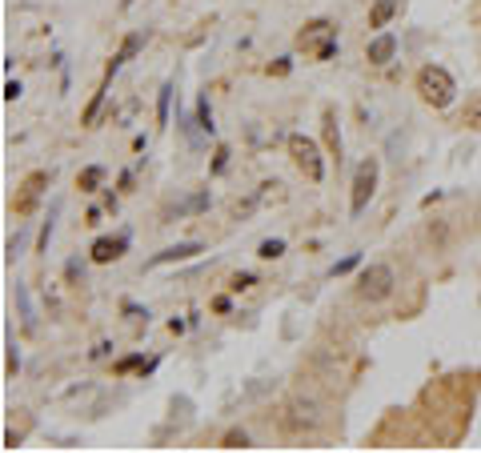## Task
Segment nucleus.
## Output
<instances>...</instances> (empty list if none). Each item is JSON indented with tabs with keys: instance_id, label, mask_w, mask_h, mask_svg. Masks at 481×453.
<instances>
[{
	"instance_id": "f257e3e1",
	"label": "nucleus",
	"mask_w": 481,
	"mask_h": 453,
	"mask_svg": "<svg viewBox=\"0 0 481 453\" xmlns=\"http://www.w3.org/2000/svg\"><path fill=\"white\" fill-rule=\"evenodd\" d=\"M453 77H449L441 65H425L421 72H417V97L425 100L429 109H445L449 100H453Z\"/></svg>"
},
{
	"instance_id": "f03ea898",
	"label": "nucleus",
	"mask_w": 481,
	"mask_h": 453,
	"mask_svg": "<svg viewBox=\"0 0 481 453\" xmlns=\"http://www.w3.org/2000/svg\"><path fill=\"white\" fill-rule=\"evenodd\" d=\"M289 157H293V164H297L305 177L313 181V185L325 177V164H321L317 141H309V137H301V132H293V137H289Z\"/></svg>"
},
{
	"instance_id": "7ed1b4c3",
	"label": "nucleus",
	"mask_w": 481,
	"mask_h": 453,
	"mask_svg": "<svg viewBox=\"0 0 481 453\" xmlns=\"http://www.w3.org/2000/svg\"><path fill=\"white\" fill-rule=\"evenodd\" d=\"M373 193H377V157L361 161V164H357V173H353V197H349L353 217H361V213H365V205L373 201Z\"/></svg>"
},
{
	"instance_id": "20e7f679",
	"label": "nucleus",
	"mask_w": 481,
	"mask_h": 453,
	"mask_svg": "<svg viewBox=\"0 0 481 453\" xmlns=\"http://www.w3.org/2000/svg\"><path fill=\"white\" fill-rule=\"evenodd\" d=\"M393 269L389 265H369L365 273L357 277V297L361 301H385L389 293H393Z\"/></svg>"
},
{
	"instance_id": "39448f33",
	"label": "nucleus",
	"mask_w": 481,
	"mask_h": 453,
	"mask_svg": "<svg viewBox=\"0 0 481 453\" xmlns=\"http://www.w3.org/2000/svg\"><path fill=\"white\" fill-rule=\"evenodd\" d=\"M321 421V405L317 401H305V397H293L285 409V429L289 433H305V429H317Z\"/></svg>"
},
{
	"instance_id": "423d86ee",
	"label": "nucleus",
	"mask_w": 481,
	"mask_h": 453,
	"mask_svg": "<svg viewBox=\"0 0 481 453\" xmlns=\"http://www.w3.org/2000/svg\"><path fill=\"white\" fill-rule=\"evenodd\" d=\"M45 185H48V173H40V169L20 181V193H16V201H13V213H16V217H29V213H36V201H40V193H45Z\"/></svg>"
},
{
	"instance_id": "0eeeda50",
	"label": "nucleus",
	"mask_w": 481,
	"mask_h": 453,
	"mask_svg": "<svg viewBox=\"0 0 481 453\" xmlns=\"http://www.w3.org/2000/svg\"><path fill=\"white\" fill-rule=\"evenodd\" d=\"M325 40H333V20H309L301 29V36H297V45L305 52H317Z\"/></svg>"
},
{
	"instance_id": "6e6552de",
	"label": "nucleus",
	"mask_w": 481,
	"mask_h": 453,
	"mask_svg": "<svg viewBox=\"0 0 481 453\" xmlns=\"http://www.w3.org/2000/svg\"><path fill=\"white\" fill-rule=\"evenodd\" d=\"M144 40H148V33H128L125 40H121V49H116V56L109 61V68H105V77H112V72H121V68L137 56V52L144 49Z\"/></svg>"
},
{
	"instance_id": "1a4fd4ad",
	"label": "nucleus",
	"mask_w": 481,
	"mask_h": 453,
	"mask_svg": "<svg viewBox=\"0 0 481 453\" xmlns=\"http://www.w3.org/2000/svg\"><path fill=\"white\" fill-rule=\"evenodd\" d=\"M393 52H397V36L381 33V36H373V40H369L365 61H369V65H389V61H393Z\"/></svg>"
},
{
	"instance_id": "9d476101",
	"label": "nucleus",
	"mask_w": 481,
	"mask_h": 453,
	"mask_svg": "<svg viewBox=\"0 0 481 453\" xmlns=\"http://www.w3.org/2000/svg\"><path fill=\"white\" fill-rule=\"evenodd\" d=\"M125 249H128V237H96L93 241V261L96 265H109V261L125 257Z\"/></svg>"
},
{
	"instance_id": "9b49d317",
	"label": "nucleus",
	"mask_w": 481,
	"mask_h": 453,
	"mask_svg": "<svg viewBox=\"0 0 481 453\" xmlns=\"http://www.w3.org/2000/svg\"><path fill=\"white\" fill-rule=\"evenodd\" d=\"M197 253H205V245H197V241L169 245V249H165V253H157L148 265H173V261H189V257H197Z\"/></svg>"
},
{
	"instance_id": "f8f14e48",
	"label": "nucleus",
	"mask_w": 481,
	"mask_h": 453,
	"mask_svg": "<svg viewBox=\"0 0 481 453\" xmlns=\"http://www.w3.org/2000/svg\"><path fill=\"white\" fill-rule=\"evenodd\" d=\"M393 17H397V0H377L369 8V29H385Z\"/></svg>"
},
{
	"instance_id": "ddd939ff",
	"label": "nucleus",
	"mask_w": 481,
	"mask_h": 453,
	"mask_svg": "<svg viewBox=\"0 0 481 453\" xmlns=\"http://www.w3.org/2000/svg\"><path fill=\"white\" fill-rule=\"evenodd\" d=\"M100 181H105V169H100V164H89L77 177V189L80 193H93V189H100Z\"/></svg>"
},
{
	"instance_id": "4468645a",
	"label": "nucleus",
	"mask_w": 481,
	"mask_h": 453,
	"mask_svg": "<svg viewBox=\"0 0 481 453\" xmlns=\"http://www.w3.org/2000/svg\"><path fill=\"white\" fill-rule=\"evenodd\" d=\"M325 145H329V153H333V157H341V137H337V116H333V109H325Z\"/></svg>"
},
{
	"instance_id": "2eb2a0df",
	"label": "nucleus",
	"mask_w": 481,
	"mask_h": 453,
	"mask_svg": "<svg viewBox=\"0 0 481 453\" xmlns=\"http://www.w3.org/2000/svg\"><path fill=\"white\" fill-rule=\"evenodd\" d=\"M285 253V241L281 237H269V241H261V249H257V257H265V261H277Z\"/></svg>"
},
{
	"instance_id": "dca6fc26",
	"label": "nucleus",
	"mask_w": 481,
	"mask_h": 453,
	"mask_svg": "<svg viewBox=\"0 0 481 453\" xmlns=\"http://www.w3.org/2000/svg\"><path fill=\"white\" fill-rule=\"evenodd\" d=\"M461 125H465V129H481V97L465 105V113H461Z\"/></svg>"
},
{
	"instance_id": "f3484780",
	"label": "nucleus",
	"mask_w": 481,
	"mask_h": 453,
	"mask_svg": "<svg viewBox=\"0 0 481 453\" xmlns=\"http://www.w3.org/2000/svg\"><path fill=\"white\" fill-rule=\"evenodd\" d=\"M197 129H201V132H213V129H217V125H213V113H208V97L197 100Z\"/></svg>"
},
{
	"instance_id": "a211bd4d",
	"label": "nucleus",
	"mask_w": 481,
	"mask_h": 453,
	"mask_svg": "<svg viewBox=\"0 0 481 453\" xmlns=\"http://www.w3.org/2000/svg\"><path fill=\"white\" fill-rule=\"evenodd\" d=\"M245 445H249V433H245V429H233V433L221 437V450H245Z\"/></svg>"
},
{
	"instance_id": "6ab92c4d",
	"label": "nucleus",
	"mask_w": 481,
	"mask_h": 453,
	"mask_svg": "<svg viewBox=\"0 0 481 453\" xmlns=\"http://www.w3.org/2000/svg\"><path fill=\"white\" fill-rule=\"evenodd\" d=\"M169 100H173V84H165V89H160V97H157V121H160V125L169 121Z\"/></svg>"
},
{
	"instance_id": "aec40b11",
	"label": "nucleus",
	"mask_w": 481,
	"mask_h": 453,
	"mask_svg": "<svg viewBox=\"0 0 481 453\" xmlns=\"http://www.w3.org/2000/svg\"><path fill=\"white\" fill-rule=\"evenodd\" d=\"M16 301H20V313H24V325H29V329H32V325H36V317H32V309H29V293L20 289V285H16Z\"/></svg>"
},
{
	"instance_id": "412c9836",
	"label": "nucleus",
	"mask_w": 481,
	"mask_h": 453,
	"mask_svg": "<svg viewBox=\"0 0 481 453\" xmlns=\"http://www.w3.org/2000/svg\"><path fill=\"white\" fill-rule=\"evenodd\" d=\"M357 261H361V253H349L345 261H337V265H333V277H345L349 269H357Z\"/></svg>"
},
{
	"instance_id": "4be33fe9",
	"label": "nucleus",
	"mask_w": 481,
	"mask_h": 453,
	"mask_svg": "<svg viewBox=\"0 0 481 453\" xmlns=\"http://www.w3.org/2000/svg\"><path fill=\"white\" fill-rule=\"evenodd\" d=\"M229 157H233V153H229V148H217V153H213V173H224V169H229Z\"/></svg>"
},
{
	"instance_id": "5701e85b",
	"label": "nucleus",
	"mask_w": 481,
	"mask_h": 453,
	"mask_svg": "<svg viewBox=\"0 0 481 453\" xmlns=\"http://www.w3.org/2000/svg\"><path fill=\"white\" fill-rule=\"evenodd\" d=\"M64 277H68L72 285H80V277H84V265H80V261L72 257V261H68V265H64Z\"/></svg>"
},
{
	"instance_id": "b1692460",
	"label": "nucleus",
	"mask_w": 481,
	"mask_h": 453,
	"mask_svg": "<svg viewBox=\"0 0 481 453\" xmlns=\"http://www.w3.org/2000/svg\"><path fill=\"white\" fill-rule=\"evenodd\" d=\"M100 105H105V93H96V97H93V105L84 109V125H93V121H96V113H100Z\"/></svg>"
},
{
	"instance_id": "393cba45",
	"label": "nucleus",
	"mask_w": 481,
	"mask_h": 453,
	"mask_svg": "<svg viewBox=\"0 0 481 453\" xmlns=\"http://www.w3.org/2000/svg\"><path fill=\"white\" fill-rule=\"evenodd\" d=\"M313 56H317V61H333V56H337V36H333V40H325Z\"/></svg>"
},
{
	"instance_id": "a878e982",
	"label": "nucleus",
	"mask_w": 481,
	"mask_h": 453,
	"mask_svg": "<svg viewBox=\"0 0 481 453\" xmlns=\"http://www.w3.org/2000/svg\"><path fill=\"white\" fill-rule=\"evenodd\" d=\"M249 285H257V277H253V273H237V277H233V289H237V293H240V289H249Z\"/></svg>"
},
{
	"instance_id": "bb28decb",
	"label": "nucleus",
	"mask_w": 481,
	"mask_h": 453,
	"mask_svg": "<svg viewBox=\"0 0 481 453\" xmlns=\"http://www.w3.org/2000/svg\"><path fill=\"white\" fill-rule=\"evenodd\" d=\"M48 237H52V217L45 221V229H40V241H36V249H40V253H48Z\"/></svg>"
},
{
	"instance_id": "cd10ccee",
	"label": "nucleus",
	"mask_w": 481,
	"mask_h": 453,
	"mask_svg": "<svg viewBox=\"0 0 481 453\" xmlns=\"http://www.w3.org/2000/svg\"><path fill=\"white\" fill-rule=\"evenodd\" d=\"M20 369V353H16V341L8 337V373H16Z\"/></svg>"
},
{
	"instance_id": "c85d7f7f",
	"label": "nucleus",
	"mask_w": 481,
	"mask_h": 453,
	"mask_svg": "<svg viewBox=\"0 0 481 453\" xmlns=\"http://www.w3.org/2000/svg\"><path fill=\"white\" fill-rule=\"evenodd\" d=\"M20 93H24V89H20V81H8V84H4V100H20Z\"/></svg>"
},
{
	"instance_id": "c756f323",
	"label": "nucleus",
	"mask_w": 481,
	"mask_h": 453,
	"mask_svg": "<svg viewBox=\"0 0 481 453\" xmlns=\"http://www.w3.org/2000/svg\"><path fill=\"white\" fill-rule=\"evenodd\" d=\"M141 365V357L132 353V357H125V361H116V373H128V369H137Z\"/></svg>"
},
{
	"instance_id": "7c9ffc66",
	"label": "nucleus",
	"mask_w": 481,
	"mask_h": 453,
	"mask_svg": "<svg viewBox=\"0 0 481 453\" xmlns=\"http://www.w3.org/2000/svg\"><path fill=\"white\" fill-rule=\"evenodd\" d=\"M253 205H257V201H237V205H233V217H249Z\"/></svg>"
},
{
	"instance_id": "2f4dec72",
	"label": "nucleus",
	"mask_w": 481,
	"mask_h": 453,
	"mask_svg": "<svg viewBox=\"0 0 481 453\" xmlns=\"http://www.w3.org/2000/svg\"><path fill=\"white\" fill-rule=\"evenodd\" d=\"M289 68H293V65H289V56H281V61H277V65H269V72H273V77H285Z\"/></svg>"
},
{
	"instance_id": "473e14b6",
	"label": "nucleus",
	"mask_w": 481,
	"mask_h": 453,
	"mask_svg": "<svg viewBox=\"0 0 481 453\" xmlns=\"http://www.w3.org/2000/svg\"><path fill=\"white\" fill-rule=\"evenodd\" d=\"M205 205H208V197H205V193H197V197L189 201V213H201Z\"/></svg>"
}]
</instances>
